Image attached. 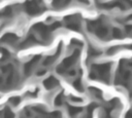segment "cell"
I'll return each instance as SVG.
<instances>
[{
    "instance_id": "1",
    "label": "cell",
    "mask_w": 132,
    "mask_h": 118,
    "mask_svg": "<svg viewBox=\"0 0 132 118\" xmlns=\"http://www.w3.org/2000/svg\"><path fill=\"white\" fill-rule=\"evenodd\" d=\"M26 11L31 15H35L41 11V6L36 1H30L26 3Z\"/></svg>"
},
{
    "instance_id": "2",
    "label": "cell",
    "mask_w": 132,
    "mask_h": 118,
    "mask_svg": "<svg viewBox=\"0 0 132 118\" xmlns=\"http://www.w3.org/2000/svg\"><path fill=\"white\" fill-rule=\"evenodd\" d=\"M43 84H44V86L46 88H53V87H55V86L58 85V80L55 77H50V78H47V79L44 80Z\"/></svg>"
},
{
    "instance_id": "3",
    "label": "cell",
    "mask_w": 132,
    "mask_h": 118,
    "mask_svg": "<svg viewBox=\"0 0 132 118\" xmlns=\"http://www.w3.org/2000/svg\"><path fill=\"white\" fill-rule=\"evenodd\" d=\"M96 35L98 37H105L107 35V29L104 28V27H97V30H96Z\"/></svg>"
},
{
    "instance_id": "4",
    "label": "cell",
    "mask_w": 132,
    "mask_h": 118,
    "mask_svg": "<svg viewBox=\"0 0 132 118\" xmlns=\"http://www.w3.org/2000/svg\"><path fill=\"white\" fill-rule=\"evenodd\" d=\"M14 40H16V37H15L13 34H6V35L3 36V38H2V41H4V42H9V43L13 42Z\"/></svg>"
},
{
    "instance_id": "5",
    "label": "cell",
    "mask_w": 132,
    "mask_h": 118,
    "mask_svg": "<svg viewBox=\"0 0 132 118\" xmlns=\"http://www.w3.org/2000/svg\"><path fill=\"white\" fill-rule=\"evenodd\" d=\"M113 35H114V37H117V38H121L122 37V32L119 30V29H114L113 30Z\"/></svg>"
},
{
    "instance_id": "6",
    "label": "cell",
    "mask_w": 132,
    "mask_h": 118,
    "mask_svg": "<svg viewBox=\"0 0 132 118\" xmlns=\"http://www.w3.org/2000/svg\"><path fill=\"white\" fill-rule=\"evenodd\" d=\"M73 85H74V87L76 88V89H80V79H77L76 81H74V83H73Z\"/></svg>"
},
{
    "instance_id": "7",
    "label": "cell",
    "mask_w": 132,
    "mask_h": 118,
    "mask_svg": "<svg viewBox=\"0 0 132 118\" xmlns=\"http://www.w3.org/2000/svg\"><path fill=\"white\" fill-rule=\"evenodd\" d=\"M10 101H11V104H13V105H18V104H19L18 101H20V99H19V97H12Z\"/></svg>"
},
{
    "instance_id": "8",
    "label": "cell",
    "mask_w": 132,
    "mask_h": 118,
    "mask_svg": "<svg viewBox=\"0 0 132 118\" xmlns=\"http://www.w3.org/2000/svg\"><path fill=\"white\" fill-rule=\"evenodd\" d=\"M131 48H132V47H131Z\"/></svg>"
}]
</instances>
